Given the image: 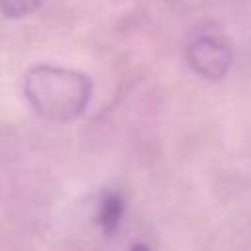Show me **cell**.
Returning <instances> with one entry per match:
<instances>
[{"label": "cell", "mask_w": 251, "mask_h": 251, "mask_svg": "<svg viewBox=\"0 0 251 251\" xmlns=\"http://www.w3.org/2000/svg\"><path fill=\"white\" fill-rule=\"evenodd\" d=\"M186 61L206 80H222L231 67V49L214 35H198L186 47Z\"/></svg>", "instance_id": "2"}, {"label": "cell", "mask_w": 251, "mask_h": 251, "mask_svg": "<svg viewBox=\"0 0 251 251\" xmlns=\"http://www.w3.org/2000/svg\"><path fill=\"white\" fill-rule=\"evenodd\" d=\"M41 0H0V10L8 18H25L39 8Z\"/></svg>", "instance_id": "4"}, {"label": "cell", "mask_w": 251, "mask_h": 251, "mask_svg": "<svg viewBox=\"0 0 251 251\" xmlns=\"http://www.w3.org/2000/svg\"><path fill=\"white\" fill-rule=\"evenodd\" d=\"M124 216V198L118 192H106L98 206V226L106 235H112Z\"/></svg>", "instance_id": "3"}, {"label": "cell", "mask_w": 251, "mask_h": 251, "mask_svg": "<svg viewBox=\"0 0 251 251\" xmlns=\"http://www.w3.org/2000/svg\"><path fill=\"white\" fill-rule=\"evenodd\" d=\"M24 94L41 118L69 122L86 110L92 94V82L84 73L75 69L37 65L25 75Z\"/></svg>", "instance_id": "1"}, {"label": "cell", "mask_w": 251, "mask_h": 251, "mask_svg": "<svg viewBox=\"0 0 251 251\" xmlns=\"http://www.w3.org/2000/svg\"><path fill=\"white\" fill-rule=\"evenodd\" d=\"M131 251H151L147 245H143V243H137V245H133L131 247Z\"/></svg>", "instance_id": "5"}]
</instances>
